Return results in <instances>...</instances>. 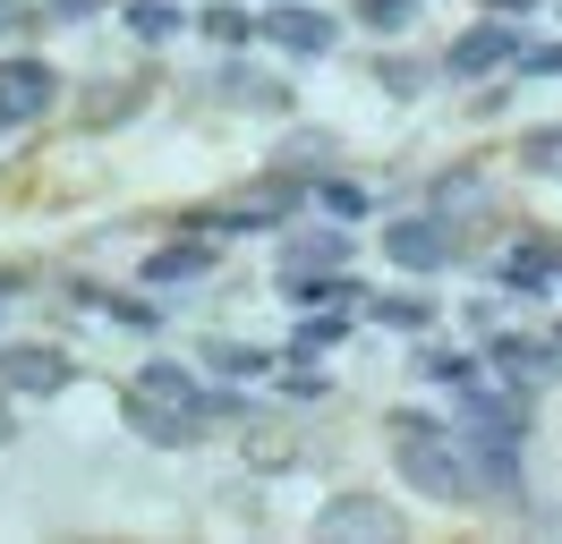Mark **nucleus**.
Instances as JSON below:
<instances>
[{"label": "nucleus", "mask_w": 562, "mask_h": 544, "mask_svg": "<svg viewBox=\"0 0 562 544\" xmlns=\"http://www.w3.org/2000/svg\"><path fill=\"white\" fill-rule=\"evenodd\" d=\"M316 536H401V510L375 494H333L316 510Z\"/></svg>", "instance_id": "nucleus-16"}, {"label": "nucleus", "mask_w": 562, "mask_h": 544, "mask_svg": "<svg viewBox=\"0 0 562 544\" xmlns=\"http://www.w3.org/2000/svg\"><path fill=\"white\" fill-rule=\"evenodd\" d=\"M52 26H94V18H120V0H43Z\"/></svg>", "instance_id": "nucleus-35"}, {"label": "nucleus", "mask_w": 562, "mask_h": 544, "mask_svg": "<svg viewBox=\"0 0 562 544\" xmlns=\"http://www.w3.org/2000/svg\"><path fill=\"white\" fill-rule=\"evenodd\" d=\"M196 366H205V374H231V383H273L281 349L239 340V332H205V340H196Z\"/></svg>", "instance_id": "nucleus-14"}, {"label": "nucleus", "mask_w": 562, "mask_h": 544, "mask_svg": "<svg viewBox=\"0 0 562 544\" xmlns=\"http://www.w3.org/2000/svg\"><path fill=\"white\" fill-rule=\"evenodd\" d=\"M213 417V426H256V392L247 383H231V374H205V400H196Z\"/></svg>", "instance_id": "nucleus-29"}, {"label": "nucleus", "mask_w": 562, "mask_h": 544, "mask_svg": "<svg viewBox=\"0 0 562 544\" xmlns=\"http://www.w3.org/2000/svg\"><path fill=\"white\" fill-rule=\"evenodd\" d=\"M384 434L392 442H401V434H452V408H392Z\"/></svg>", "instance_id": "nucleus-33"}, {"label": "nucleus", "mask_w": 562, "mask_h": 544, "mask_svg": "<svg viewBox=\"0 0 562 544\" xmlns=\"http://www.w3.org/2000/svg\"><path fill=\"white\" fill-rule=\"evenodd\" d=\"M375 247H384V264H401L409 281H426V272H443V264H469V256H477V230H469L460 213L418 204V213H392L384 230H375Z\"/></svg>", "instance_id": "nucleus-2"}, {"label": "nucleus", "mask_w": 562, "mask_h": 544, "mask_svg": "<svg viewBox=\"0 0 562 544\" xmlns=\"http://www.w3.org/2000/svg\"><path fill=\"white\" fill-rule=\"evenodd\" d=\"M273 290H281L290 315H299V306H367L350 264H273Z\"/></svg>", "instance_id": "nucleus-12"}, {"label": "nucleus", "mask_w": 562, "mask_h": 544, "mask_svg": "<svg viewBox=\"0 0 562 544\" xmlns=\"http://www.w3.org/2000/svg\"><path fill=\"white\" fill-rule=\"evenodd\" d=\"M392 460H401V485L426 494V502H443V510H477V502H486L460 426H452V434H401V442H392Z\"/></svg>", "instance_id": "nucleus-1"}, {"label": "nucleus", "mask_w": 562, "mask_h": 544, "mask_svg": "<svg viewBox=\"0 0 562 544\" xmlns=\"http://www.w3.org/2000/svg\"><path fill=\"white\" fill-rule=\"evenodd\" d=\"M145 86H154V77H120V86H94V94L77 102V128H86V136H111V128H128V120L145 111Z\"/></svg>", "instance_id": "nucleus-20"}, {"label": "nucleus", "mask_w": 562, "mask_h": 544, "mask_svg": "<svg viewBox=\"0 0 562 544\" xmlns=\"http://www.w3.org/2000/svg\"><path fill=\"white\" fill-rule=\"evenodd\" d=\"M26 290H43V272L26 264V256H0V306H9V298H26Z\"/></svg>", "instance_id": "nucleus-36"}, {"label": "nucleus", "mask_w": 562, "mask_h": 544, "mask_svg": "<svg viewBox=\"0 0 562 544\" xmlns=\"http://www.w3.org/2000/svg\"><path fill=\"white\" fill-rule=\"evenodd\" d=\"M103 315L120 324V332H171V315H162V290H145V281H137V290H111Z\"/></svg>", "instance_id": "nucleus-27"}, {"label": "nucleus", "mask_w": 562, "mask_h": 544, "mask_svg": "<svg viewBox=\"0 0 562 544\" xmlns=\"http://www.w3.org/2000/svg\"><path fill=\"white\" fill-rule=\"evenodd\" d=\"M273 170H299V179H324V170H341V145L333 128H290L273 145Z\"/></svg>", "instance_id": "nucleus-22"}, {"label": "nucleus", "mask_w": 562, "mask_h": 544, "mask_svg": "<svg viewBox=\"0 0 562 544\" xmlns=\"http://www.w3.org/2000/svg\"><path fill=\"white\" fill-rule=\"evenodd\" d=\"M222 264V230H196V222H179L171 238H154L137 256V281L145 290H188V281H213Z\"/></svg>", "instance_id": "nucleus-6"}, {"label": "nucleus", "mask_w": 562, "mask_h": 544, "mask_svg": "<svg viewBox=\"0 0 562 544\" xmlns=\"http://www.w3.org/2000/svg\"><path fill=\"white\" fill-rule=\"evenodd\" d=\"M316 213H333V222H375V188H367V179H350V170H324L316 179Z\"/></svg>", "instance_id": "nucleus-24"}, {"label": "nucleus", "mask_w": 562, "mask_h": 544, "mask_svg": "<svg viewBox=\"0 0 562 544\" xmlns=\"http://www.w3.org/2000/svg\"><path fill=\"white\" fill-rule=\"evenodd\" d=\"M367 324H384V332H435V324H443V306H435V290H418V281H409V290H375V298H367Z\"/></svg>", "instance_id": "nucleus-19"}, {"label": "nucleus", "mask_w": 562, "mask_h": 544, "mask_svg": "<svg viewBox=\"0 0 562 544\" xmlns=\"http://www.w3.org/2000/svg\"><path fill=\"white\" fill-rule=\"evenodd\" d=\"M281 264H358L350 222H333V213H316V222H290V230H281Z\"/></svg>", "instance_id": "nucleus-15"}, {"label": "nucleus", "mask_w": 562, "mask_h": 544, "mask_svg": "<svg viewBox=\"0 0 562 544\" xmlns=\"http://www.w3.org/2000/svg\"><path fill=\"white\" fill-rule=\"evenodd\" d=\"M43 26H52V9H43V0H0V43H35Z\"/></svg>", "instance_id": "nucleus-31"}, {"label": "nucleus", "mask_w": 562, "mask_h": 544, "mask_svg": "<svg viewBox=\"0 0 562 544\" xmlns=\"http://www.w3.org/2000/svg\"><path fill=\"white\" fill-rule=\"evenodd\" d=\"M367 77H375V94H392V102H426L443 86V52H435V60H418V52H375Z\"/></svg>", "instance_id": "nucleus-17"}, {"label": "nucleus", "mask_w": 562, "mask_h": 544, "mask_svg": "<svg viewBox=\"0 0 562 544\" xmlns=\"http://www.w3.org/2000/svg\"><path fill=\"white\" fill-rule=\"evenodd\" d=\"M554 340H562V315H554Z\"/></svg>", "instance_id": "nucleus-40"}, {"label": "nucleus", "mask_w": 562, "mask_h": 544, "mask_svg": "<svg viewBox=\"0 0 562 544\" xmlns=\"http://www.w3.org/2000/svg\"><path fill=\"white\" fill-rule=\"evenodd\" d=\"M409 374L435 383V392H460V383L486 374V349H409Z\"/></svg>", "instance_id": "nucleus-23"}, {"label": "nucleus", "mask_w": 562, "mask_h": 544, "mask_svg": "<svg viewBox=\"0 0 562 544\" xmlns=\"http://www.w3.org/2000/svg\"><path fill=\"white\" fill-rule=\"evenodd\" d=\"M520 170H562V120H554V128H528V136H520Z\"/></svg>", "instance_id": "nucleus-34"}, {"label": "nucleus", "mask_w": 562, "mask_h": 544, "mask_svg": "<svg viewBox=\"0 0 562 544\" xmlns=\"http://www.w3.org/2000/svg\"><path fill=\"white\" fill-rule=\"evenodd\" d=\"M418 204L435 213H486V162H443L418 179Z\"/></svg>", "instance_id": "nucleus-18"}, {"label": "nucleus", "mask_w": 562, "mask_h": 544, "mask_svg": "<svg viewBox=\"0 0 562 544\" xmlns=\"http://www.w3.org/2000/svg\"><path fill=\"white\" fill-rule=\"evenodd\" d=\"M128 392H162V400H205V366H179V358H145L137 374H128Z\"/></svg>", "instance_id": "nucleus-25"}, {"label": "nucleus", "mask_w": 562, "mask_h": 544, "mask_svg": "<svg viewBox=\"0 0 562 544\" xmlns=\"http://www.w3.org/2000/svg\"><path fill=\"white\" fill-rule=\"evenodd\" d=\"M512 77H520V86H554V77H562V34H546V43H528Z\"/></svg>", "instance_id": "nucleus-32"}, {"label": "nucleus", "mask_w": 562, "mask_h": 544, "mask_svg": "<svg viewBox=\"0 0 562 544\" xmlns=\"http://www.w3.org/2000/svg\"><path fill=\"white\" fill-rule=\"evenodd\" d=\"M554 18H562V0H554Z\"/></svg>", "instance_id": "nucleus-41"}, {"label": "nucleus", "mask_w": 562, "mask_h": 544, "mask_svg": "<svg viewBox=\"0 0 562 544\" xmlns=\"http://www.w3.org/2000/svg\"><path fill=\"white\" fill-rule=\"evenodd\" d=\"M196 34H205L213 52H256V43H265V18L239 9V0H205V9H196Z\"/></svg>", "instance_id": "nucleus-21"}, {"label": "nucleus", "mask_w": 562, "mask_h": 544, "mask_svg": "<svg viewBox=\"0 0 562 544\" xmlns=\"http://www.w3.org/2000/svg\"><path fill=\"white\" fill-rule=\"evenodd\" d=\"M477 349H486V374H512V383H528V392H554L562 383V340L546 332H503V324H494V332H477Z\"/></svg>", "instance_id": "nucleus-10"}, {"label": "nucleus", "mask_w": 562, "mask_h": 544, "mask_svg": "<svg viewBox=\"0 0 562 544\" xmlns=\"http://www.w3.org/2000/svg\"><path fill=\"white\" fill-rule=\"evenodd\" d=\"M528 52L520 18H494V9H477V26H460L452 43H443V86H486V77H512Z\"/></svg>", "instance_id": "nucleus-3"}, {"label": "nucleus", "mask_w": 562, "mask_h": 544, "mask_svg": "<svg viewBox=\"0 0 562 544\" xmlns=\"http://www.w3.org/2000/svg\"><path fill=\"white\" fill-rule=\"evenodd\" d=\"M60 298H69V306H103L111 290H103V281H86V272H69V281H60Z\"/></svg>", "instance_id": "nucleus-37"}, {"label": "nucleus", "mask_w": 562, "mask_h": 544, "mask_svg": "<svg viewBox=\"0 0 562 544\" xmlns=\"http://www.w3.org/2000/svg\"><path fill=\"white\" fill-rule=\"evenodd\" d=\"M265 52L290 60V68H316V60L341 52V18H333L324 0H273V9H265Z\"/></svg>", "instance_id": "nucleus-4"}, {"label": "nucleus", "mask_w": 562, "mask_h": 544, "mask_svg": "<svg viewBox=\"0 0 562 544\" xmlns=\"http://www.w3.org/2000/svg\"><path fill=\"white\" fill-rule=\"evenodd\" d=\"M477 272H486L503 298H554V290H562V247L546 230H520L503 256H486Z\"/></svg>", "instance_id": "nucleus-7"}, {"label": "nucleus", "mask_w": 562, "mask_h": 544, "mask_svg": "<svg viewBox=\"0 0 562 544\" xmlns=\"http://www.w3.org/2000/svg\"><path fill=\"white\" fill-rule=\"evenodd\" d=\"M477 9H494V18H528V9H546V0H477Z\"/></svg>", "instance_id": "nucleus-38"}, {"label": "nucleus", "mask_w": 562, "mask_h": 544, "mask_svg": "<svg viewBox=\"0 0 562 544\" xmlns=\"http://www.w3.org/2000/svg\"><path fill=\"white\" fill-rule=\"evenodd\" d=\"M9 400H18V392H0V451H9V434H18V408Z\"/></svg>", "instance_id": "nucleus-39"}, {"label": "nucleus", "mask_w": 562, "mask_h": 544, "mask_svg": "<svg viewBox=\"0 0 562 544\" xmlns=\"http://www.w3.org/2000/svg\"><path fill=\"white\" fill-rule=\"evenodd\" d=\"M273 400H281V408L333 400V374H324V358H281V366H273Z\"/></svg>", "instance_id": "nucleus-26"}, {"label": "nucleus", "mask_w": 562, "mask_h": 544, "mask_svg": "<svg viewBox=\"0 0 562 544\" xmlns=\"http://www.w3.org/2000/svg\"><path fill=\"white\" fill-rule=\"evenodd\" d=\"M120 426H128L145 451H196V442L213 434V417H205V408L162 400V392H120Z\"/></svg>", "instance_id": "nucleus-5"}, {"label": "nucleus", "mask_w": 562, "mask_h": 544, "mask_svg": "<svg viewBox=\"0 0 562 544\" xmlns=\"http://www.w3.org/2000/svg\"><path fill=\"white\" fill-rule=\"evenodd\" d=\"M77 383V358L60 340H9L0 349V392H18V400H60Z\"/></svg>", "instance_id": "nucleus-9"}, {"label": "nucleus", "mask_w": 562, "mask_h": 544, "mask_svg": "<svg viewBox=\"0 0 562 544\" xmlns=\"http://www.w3.org/2000/svg\"><path fill=\"white\" fill-rule=\"evenodd\" d=\"M358 315H367V306H299L290 332H281V358H333V349L358 332Z\"/></svg>", "instance_id": "nucleus-13"}, {"label": "nucleus", "mask_w": 562, "mask_h": 544, "mask_svg": "<svg viewBox=\"0 0 562 544\" xmlns=\"http://www.w3.org/2000/svg\"><path fill=\"white\" fill-rule=\"evenodd\" d=\"M469 460H477V485H486L494 510H528V442L520 434H460Z\"/></svg>", "instance_id": "nucleus-11"}, {"label": "nucleus", "mask_w": 562, "mask_h": 544, "mask_svg": "<svg viewBox=\"0 0 562 544\" xmlns=\"http://www.w3.org/2000/svg\"><path fill=\"white\" fill-rule=\"evenodd\" d=\"M52 102H60V68L35 43H18L0 60V128H35V120H52Z\"/></svg>", "instance_id": "nucleus-8"}, {"label": "nucleus", "mask_w": 562, "mask_h": 544, "mask_svg": "<svg viewBox=\"0 0 562 544\" xmlns=\"http://www.w3.org/2000/svg\"><path fill=\"white\" fill-rule=\"evenodd\" d=\"M120 26L137 34L145 52H162V43H171V34H179V26H188V18H179L171 0H120Z\"/></svg>", "instance_id": "nucleus-28"}, {"label": "nucleus", "mask_w": 562, "mask_h": 544, "mask_svg": "<svg viewBox=\"0 0 562 544\" xmlns=\"http://www.w3.org/2000/svg\"><path fill=\"white\" fill-rule=\"evenodd\" d=\"M418 9H426V0H350V26H367V34H409V26H418Z\"/></svg>", "instance_id": "nucleus-30"}]
</instances>
